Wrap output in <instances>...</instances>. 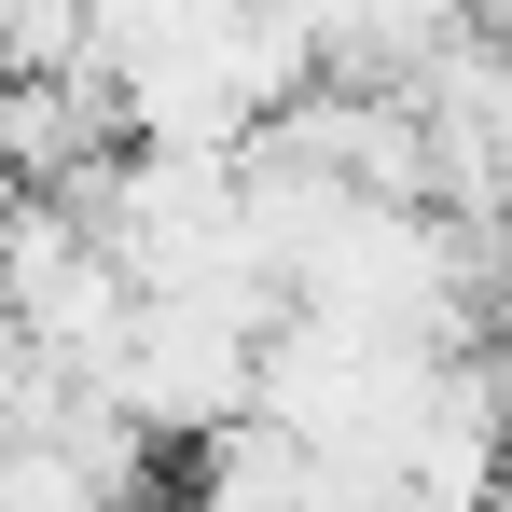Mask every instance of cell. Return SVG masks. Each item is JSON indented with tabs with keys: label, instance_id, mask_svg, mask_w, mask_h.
<instances>
[{
	"label": "cell",
	"instance_id": "2",
	"mask_svg": "<svg viewBox=\"0 0 512 512\" xmlns=\"http://www.w3.org/2000/svg\"><path fill=\"white\" fill-rule=\"evenodd\" d=\"M0 512H139L111 471L84 457H56V443H14V471H0Z\"/></svg>",
	"mask_w": 512,
	"mask_h": 512
},
{
	"label": "cell",
	"instance_id": "3",
	"mask_svg": "<svg viewBox=\"0 0 512 512\" xmlns=\"http://www.w3.org/2000/svg\"><path fill=\"white\" fill-rule=\"evenodd\" d=\"M485 374H499V402H512V305H499V333H485Z\"/></svg>",
	"mask_w": 512,
	"mask_h": 512
},
{
	"label": "cell",
	"instance_id": "1",
	"mask_svg": "<svg viewBox=\"0 0 512 512\" xmlns=\"http://www.w3.org/2000/svg\"><path fill=\"white\" fill-rule=\"evenodd\" d=\"M111 402L153 443H222V429L263 416V333L222 319V305H153L139 346H125V374H111Z\"/></svg>",
	"mask_w": 512,
	"mask_h": 512
}]
</instances>
